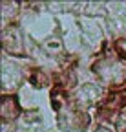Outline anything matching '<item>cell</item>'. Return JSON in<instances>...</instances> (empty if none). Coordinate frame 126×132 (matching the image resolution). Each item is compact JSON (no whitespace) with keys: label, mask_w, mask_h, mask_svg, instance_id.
I'll return each instance as SVG.
<instances>
[{"label":"cell","mask_w":126,"mask_h":132,"mask_svg":"<svg viewBox=\"0 0 126 132\" xmlns=\"http://www.w3.org/2000/svg\"><path fill=\"white\" fill-rule=\"evenodd\" d=\"M17 116H18V106H17L15 97H4V101H2V118L9 119V118H17Z\"/></svg>","instance_id":"1"}]
</instances>
